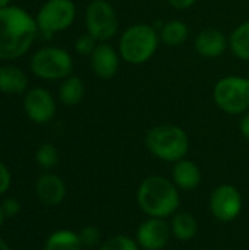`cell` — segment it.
<instances>
[{"label":"cell","mask_w":249,"mask_h":250,"mask_svg":"<svg viewBox=\"0 0 249 250\" xmlns=\"http://www.w3.org/2000/svg\"><path fill=\"white\" fill-rule=\"evenodd\" d=\"M38 32L35 19L23 9L6 6L0 9V60H15L32 45Z\"/></svg>","instance_id":"1"},{"label":"cell","mask_w":249,"mask_h":250,"mask_svg":"<svg viewBox=\"0 0 249 250\" xmlns=\"http://www.w3.org/2000/svg\"><path fill=\"white\" fill-rule=\"evenodd\" d=\"M136 201L141 211L153 218H166L175 215L181 196L178 186L161 176L147 177L138 188Z\"/></svg>","instance_id":"2"},{"label":"cell","mask_w":249,"mask_h":250,"mask_svg":"<svg viewBox=\"0 0 249 250\" xmlns=\"http://www.w3.org/2000/svg\"><path fill=\"white\" fill-rule=\"evenodd\" d=\"M145 145L154 157L163 161L178 163L189 151V138L176 125H160L147 132Z\"/></svg>","instance_id":"3"},{"label":"cell","mask_w":249,"mask_h":250,"mask_svg":"<svg viewBox=\"0 0 249 250\" xmlns=\"http://www.w3.org/2000/svg\"><path fill=\"white\" fill-rule=\"evenodd\" d=\"M160 35L151 25L135 23L123 31L119 41L120 57L131 64L147 63L157 51Z\"/></svg>","instance_id":"4"},{"label":"cell","mask_w":249,"mask_h":250,"mask_svg":"<svg viewBox=\"0 0 249 250\" xmlns=\"http://www.w3.org/2000/svg\"><path fill=\"white\" fill-rule=\"evenodd\" d=\"M214 103L227 114H242L249 110V78L226 76L214 86Z\"/></svg>","instance_id":"5"},{"label":"cell","mask_w":249,"mask_h":250,"mask_svg":"<svg viewBox=\"0 0 249 250\" xmlns=\"http://www.w3.org/2000/svg\"><path fill=\"white\" fill-rule=\"evenodd\" d=\"M32 73L41 79L56 81L66 79L73 69V60L70 54L59 47L40 48L29 62Z\"/></svg>","instance_id":"6"},{"label":"cell","mask_w":249,"mask_h":250,"mask_svg":"<svg viewBox=\"0 0 249 250\" xmlns=\"http://www.w3.org/2000/svg\"><path fill=\"white\" fill-rule=\"evenodd\" d=\"M87 32L97 41L104 42L119 31V18L114 7L107 0H92L85 10Z\"/></svg>","instance_id":"7"},{"label":"cell","mask_w":249,"mask_h":250,"mask_svg":"<svg viewBox=\"0 0 249 250\" xmlns=\"http://www.w3.org/2000/svg\"><path fill=\"white\" fill-rule=\"evenodd\" d=\"M76 16V7L72 0H47L37 13L35 22L38 31L45 37L68 29Z\"/></svg>","instance_id":"8"},{"label":"cell","mask_w":249,"mask_h":250,"mask_svg":"<svg viewBox=\"0 0 249 250\" xmlns=\"http://www.w3.org/2000/svg\"><path fill=\"white\" fill-rule=\"evenodd\" d=\"M210 209L214 218L223 223L236 220L242 211V196L232 185H220L210 198Z\"/></svg>","instance_id":"9"},{"label":"cell","mask_w":249,"mask_h":250,"mask_svg":"<svg viewBox=\"0 0 249 250\" xmlns=\"http://www.w3.org/2000/svg\"><path fill=\"white\" fill-rule=\"evenodd\" d=\"M23 108L26 116L38 125L48 123L56 114L54 98L44 88L29 89L23 98Z\"/></svg>","instance_id":"10"},{"label":"cell","mask_w":249,"mask_h":250,"mask_svg":"<svg viewBox=\"0 0 249 250\" xmlns=\"http://www.w3.org/2000/svg\"><path fill=\"white\" fill-rule=\"evenodd\" d=\"M172 230L164 218L150 217L136 230V242L145 250H161L167 246Z\"/></svg>","instance_id":"11"},{"label":"cell","mask_w":249,"mask_h":250,"mask_svg":"<svg viewBox=\"0 0 249 250\" xmlns=\"http://www.w3.org/2000/svg\"><path fill=\"white\" fill-rule=\"evenodd\" d=\"M91 67L100 79H110L119 70V53L107 42L97 44L91 54Z\"/></svg>","instance_id":"12"},{"label":"cell","mask_w":249,"mask_h":250,"mask_svg":"<svg viewBox=\"0 0 249 250\" xmlns=\"http://www.w3.org/2000/svg\"><path fill=\"white\" fill-rule=\"evenodd\" d=\"M194 47L200 56L207 59H216L226 51V48L229 47V41L226 40L222 31L208 28L197 35Z\"/></svg>","instance_id":"13"},{"label":"cell","mask_w":249,"mask_h":250,"mask_svg":"<svg viewBox=\"0 0 249 250\" xmlns=\"http://www.w3.org/2000/svg\"><path fill=\"white\" fill-rule=\"evenodd\" d=\"M35 192L43 204L48 207H56L63 202L66 196V186L59 176L47 173L40 176V179L37 180Z\"/></svg>","instance_id":"14"},{"label":"cell","mask_w":249,"mask_h":250,"mask_svg":"<svg viewBox=\"0 0 249 250\" xmlns=\"http://www.w3.org/2000/svg\"><path fill=\"white\" fill-rule=\"evenodd\" d=\"M172 177H173V183L183 190H192L198 188L203 179L200 167L189 160H181L175 163Z\"/></svg>","instance_id":"15"},{"label":"cell","mask_w":249,"mask_h":250,"mask_svg":"<svg viewBox=\"0 0 249 250\" xmlns=\"http://www.w3.org/2000/svg\"><path fill=\"white\" fill-rule=\"evenodd\" d=\"M28 88V76L15 66H0V92L18 95Z\"/></svg>","instance_id":"16"},{"label":"cell","mask_w":249,"mask_h":250,"mask_svg":"<svg viewBox=\"0 0 249 250\" xmlns=\"http://www.w3.org/2000/svg\"><path fill=\"white\" fill-rule=\"evenodd\" d=\"M170 230H172V234L178 240L188 242L197 236L198 223H197L195 217L189 212H176L172 218Z\"/></svg>","instance_id":"17"},{"label":"cell","mask_w":249,"mask_h":250,"mask_svg":"<svg viewBox=\"0 0 249 250\" xmlns=\"http://www.w3.org/2000/svg\"><path fill=\"white\" fill-rule=\"evenodd\" d=\"M84 94L85 86L82 79L78 76H68L59 88V98L68 107L78 105L82 101Z\"/></svg>","instance_id":"18"},{"label":"cell","mask_w":249,"mask_h":250,"mask_svg":"<svg viewBox=\"0 0 249 250\" xmlns=\"http://www.w3.org/2000/svg\"><path fill=\"white\" fill-rule=\"evenodd\" d=\"M188 35H189L188 25L181 19H172L161 28L160 41L169 47H178L186 41Z\"/></svg>","instance_id":"19"},{"label":"cell","mask_w":249,"mask_h":250,"mask_svg":"<svg viewBox=\"0 0 249 250\" xmlns=\"http://www.w3.org/2000/svg\"><path fill=\"white\" fill-rule=\"evenodd\" d=\"M229 48L238 59L249 62V21L233 29L229 37Z\"/></svg>","instance_id":"20"},{"label":"cell","mask_w":249,"mask_h":250,"mask_svg":"<svg viewBox=\"0 0 249 250\" xmlns=\"http://www.w3.org/2000/svg\"><path fill=\"white\" fill-rule=\"evenodd\" d=\"M82 249V242L79 239V234L68 230L56 231L53 233L47 242L44 250H81Z\"/></svg>","instance_id":"21"},{"label":"cell","mask_w":249,"mask_h":250,"mask_svg":"<svg viewBox=\"0 0 249 250\" xmlns=\"http://www.w3.org/2000/svg\"><path fill=\"white\" fill-rule=\"evenodd\" d=\"M35 160H37V164L44 168V170H50L53 168L57 161H59V152H57V148L50 144V142H45L38 149H37V154H35Z\"/></svg>","instance_id":"22"},{"label":"cell","mask_w":249,"mask_h":250,"mask_svg":"<svg viewBox=\"0 0 249 250\" xmlns=\"http://www.w3.org/2000/svg\"><path fill=\"white\" fill-rule=\"evenodd\" d=\"M100 250H139V245L131 237L119 234V236H113L107 239L101 245Z\"/></svg>","instance_id":"23"},{"label":"cell","mask_w":249,"mask_h":250,"mask_svg":"<svg viewBox=\"0 0 249 250\" xmlns=\"http://www.w3.org/2000/svg\"><path fill=\"white\" fill-rule=\"evenodd\" d=\"M95 47H97V40L92 35H90L88 32L87 34H82L75 41V50L81 56H91L94 53Z\"/></svg>","instance_id":"24"},{"label":"cell","mask_w":249,"mask_h":250,"mask_svg":"<svg viewBox=\"0 0 249 250\" xmlns=\"http://www.w3.org/2000/svg\"><path fill=\"white\" fill-rule=\"evenodd\" d=\"M100 237H101L100 230L94 226H87L79 233V239L82 242V246H87V248L95 246L100 242Z\"/></svg>","instance_id":"25"},{"label":"cell","mask_w":249,"mask_h":250,"mask_svg":"<svg viewBox=\"0 0 249 250\" xmlns=\"http://www.w3.org/2000/svg\"><path fill=\"white\" fill-rule=\"evenodd\" d=\"M0 208H1L4 217L10 218V217H15L21 211V204L16 199H13V198H7V199L3 201Z\"/></svg>","instance_id":"26"},{"label":"cell","mask_w":249,"mask_h":250,"mask_svg":"<svg viewBox=\"0 0 249 250\" xmlns=\"http://www.w3.org/2000/svg\"><path fill=\"white\" fill-rule=\"evenodd\" d=\"M10 188V173L7 167L0 161V195H3Z\"/></svg>","instance_id":"27"},{"label":"cell","mask_w":249,"mask_h":250,"mask_svg":"<svg viewBox=\"0 0 249 250\" xmlns=\"http://www.w3.org/2000/svg\"><path fill=\"white\" fill-rule=\"evenodd\" d=\"M170 3L172 7L178 9V10H183V9H188L191 6H194L198 0H167Z\"/></svg>","instance_id":"28"},{"label":"cell","mask_w":249,"mask_h":250,"mask_svg":"<svg viewBox=\"0 0 249 250\" xmlns=\"http://www.w3.org/2000/svg\"><path fill=\"white\" fill-rule=\"evenodd\" d=\"M241 133L245 139L249 141V111L245 113V116L241 120Z\"/></svg>","instance_id":"29"},{"label":"cell","mask_w":249,"mask_h":250,"mask_svg":"<svg viewBox=\"0 0 249 250\" xmlns=\"http://www.w3.org/2000/svg\"><path fill=\"white\" fill-rule=\"evenodd\" d=\"M0 250H10V248L7 246V243L4 240H1V239H0Z\"/></svg>","instance_id":"30"},{"label":"cell","mask_w":249,"mask_h":250,"mask_svg":"<svg viewBox=\"0 0 249 250\" xmlns=\"http://www.w3.org/2000/svg\"><path fill=\"white\" fill-rule=\"evenodd\" d=\"M9 3H10V0H0V9L9 6Z\"/></svg>","instance_id":"31"},{"label":"cell","mask_w":249,"mask_h":250,"mask_svg":"<svg viewBox=\"0 0 249 250\" xmlns=\"http://www.w3.org/2000/svg\"><path fill=\"white\" fill-rule=\"evenodd\" d=\"M3 218H4V215H3V211H1V208H0V226H1V223H3Z\"/></svg>","instance_id":"32"}]
</instances>
